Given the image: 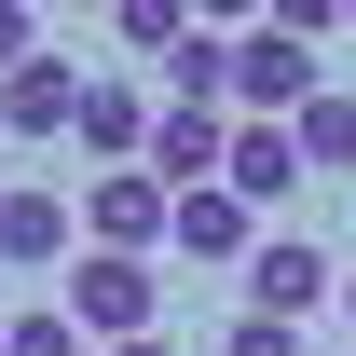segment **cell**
<instances>
[{"mask_svg": "<svg viewBox=\"0 0 356 356\" xmlns=\"http://www.w3.org/2000/svg\"><path fill=\"white\" fill-rule=\"evenodd\" d=\"M315 28H288V14H261V28H233V110L247 124H302L315 110Z\"/></svg>", "mask_w": 356, "mask_h": 356, "instance_id": "1", "label": "cell"}, {"mask_svg": "<svg viewBox=\"0 0 356 356\" xmlns=\"http://www.w3.org/2000/svg\"><path fill=\"white\" fill-rule=\"evenodd\" d=\"M55 288H69V329H83V343H151V315H165V274L110 261V247H83Z\"/></svg>", "mask_w": 356, "mask_h": 356, "instance_id": "2", "label": "cell"}, {"mask_svg": "<svg viewBox=\"0 0 356 356\" xmlns=\"http://www.w3.org/2000/svg\"><path fill=\"white\" fill-rule=\"evenodd\" d=\"M178 233V192L151 165H124V178H83V247H110V261H151Z\"/></svg>", "mask_w": 356, "mask_h": 356, "instance_id": "3", "label": "cell"}, {"mask_svg": "<svg viewBox=\"0 0 356 356\" xmlns=\"http://www.w3.org/2000/svg\"><path fill=\"white\" fill-rule=\"evenodd\" d=\"M55 261H83V206L42 178H0V274H55Z\"/></svg>", "mask_w": 356, "mask_h": 356, "instance_id": "4", "label": "cell"}, {"mask_svg": "<svg viewBox=\"0 0 356 356\" xmlns=\"http://www.w3.org/2000/svg\"><path fill=\"white\" fill-rule=\"evenodd\" d=\"M315 302H343V261H329V247H302V233H261V261H247V315L302 329Z\"/></svg>", "mask_w": 356, "mask_h": 356, "instance_id": "5", "label": "cell"}, {"mask_svg": "<svg viewBox=\"0 0 356 356\" xmlns=\"http://www.w3.org/2000/svg\"><path fill=\"white\" fill-rule=\"evenodd\" d=\"M83 96H96V69H69V55H28V69L0 83V137H83Z\"/></svg>", "mask_w": 356, "mask_h": 356, "instance_id": "6", "label": "cell"}, {"mask_svg": "<svg viewBox=\"0 0 356 356\" xmlns=\"http://www.w3.org/2000/svg\"><path fill=\"white\" fill-rule=\"evenodd\" d=\"M151 124H165V110H151L137 83H110V69H96V96H83V165H96V178L151 165Z\"/></svg>", "mask_w": 356, "mask_h": 356, "instance_id": "7", "label": "cell"}, {"mask_svg": "<svg viewBox=\"0 0 356 356\" xmlns=\"http://www.w3.org/2000/svg\"><path fill=\"white\" fill-rule=\"evenodd\" d=\"M302 137H288V124H233V165H220V192H233V206H288V192H302Z\"/></svg>", "mask_w": 356, "mask_h": 356, "instance_id": "8", "label": "cell"}, {"mask_svg": "<svg viewBox=\"0 0 356 356\" xmlns=\"http://www.w3.org/2000/svg\"><path fill=\"white\" fill-rule=\"evenodd\" d=\"M220 165H233L220 110H165V124H151V178H165V192H220Z\"/></svg>", "mask_w": 356, "mask_h": 356, "instance_id": "9", "label": "cell"}, {"mask_svg": "<svg viewBox=\"0 0 356 356\" xmlns=\"http://www.w3.org/2000/svg\"><path fill=\"white\" fill-rule=\"evenodd\" d=\"M178 261H261V220H247V206H233V192H178V233H165Z\"/></svg>", "mask_w": 356, "mask_h": 356, "instance_id": "10", "label": "cell"}, {"mask_svg": "<svg viewBox=\"0 0 356 356\" xmlns=\"http://www.w3.org/2000/svg\"><path fill=\"white\" fill-rule=\"evenodd\" d=\"M288 137H302V165H315V178H356V96H343V83L315 96V110H302Z\"/></svg>", "mask_w": 356, "mask_h": 356, "instance_id": "11", "label": "cell"}, {"mask_svg": "<svg viewBox=\"0 0 356 356\" xmlns=\"http://www.w3.org/2000/svg\"><path fill=\"white\" fill-rule=\"evenodd\" d=\"M124 42H137V55H178V42H192V14H165V0H124Z\"/></svg>", "mask_w": 356, "mask_h": 356, "instance_id": "12", "label": "cell"}, {"mask_svg": "<svg viewBox=\"0 0 356 356\" xmlns=\"http://www.w3.org/2000/svg\"><path fill=\"white\" fill-rule=\"evenodd\" d=\"M0 356H83V329H69V315H14V343Z\"/></svg>", "mask_w": 356, "mask_h": 356, "instance_id": "13", "label": "cell"}, {"mask_svg": "<svg viewBox=\"0 0 356 356\" xmlns=\"http://www.w3.org/2000/svg\"><path fill=\"white\" fill-rule=\"evenodd\" d=\"M220 356H302V329H274V315H233V329H220Z\"/></svg>", "mask_w": 356, "mask_h": 356, "instance_id": "14", "label": "cell"}, {"mask_svg": "<svg viewBox=\"0 0 356 356\" xmlns=\"http://www.w3.org/2000/svg\"><path fill=\"white\" fill-rule=\"evenodd\" d=\"M28 55H42V28H28V14H14V0H0V83H14V69H28Z\"/></svg>", "mask_w": 356, "mask_h": 356, "instance_id": "15", "label": "cell"}, {"mask_svg": "<svg viewBox=\"0 0 356 356\" xmlns=\"http://www.w3.org/2000/svg\"><path fill=\"white\" fill-rule=\"evenodd\" d=\"M110 356H178V343H110Z\"/></svg>", "mask_w": 356, "mask_h": 356, "instance_id": "16", "label": "cell"}, {"mask_svg": "<svg viewBox=\"0 0 356 356\" xmlns=\"http://www.w3.org/2000/svg\"><path fill=\"white\" fill-rule=\"evenodd\" d=\"M343 329H356V274H343Z\"/></svg>", "mask_w": 356, "mask_h": 356, "instance_id": "17", "label": "cell"}, {"mask_svg": "<svg viewBox=\"0 0 356 356\" xmlns=\"http://www.w3.org/2000/svg\"><path fill=\"white\" fill-rule=\"evenodd\" d=\"M0 343H14V315H0Z\"/></svg>", "mask_w": 356, "mask_h": 356, "instance_id": "18", "label": "cell"}]
</instances>
